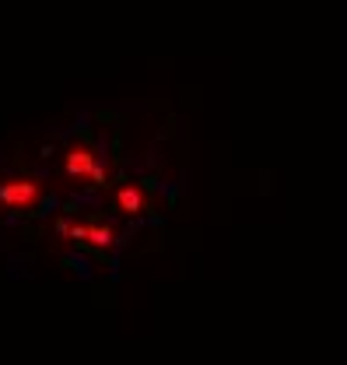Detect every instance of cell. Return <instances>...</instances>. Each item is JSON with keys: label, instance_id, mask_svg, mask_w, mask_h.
I'll return each instance as SVG.
<instances>
[{"label": "cell", "instance_id": "cell-1", "mask_svg": "<svg viewBox=\"0 0 347 365\" xmlns=\"http://www.w3.org/2000/svg\"><path fill=\"white\" fill-rule=\"evenodd\" d=\"M46 200V186L36 176H4L0 180V211L11 218H29Z\"/></svg>", "mask_w": 347, "mask_h": 365}, {"label": "cell", "instance_id": "cell-2", "mask_svg": "<svg viewBox=\"0 0 347 365\" xmlns=\"http://www.w3.org/2000/svg\"><path fill=\"white\" fill-rule=\"evenodd\" d=\"M63 173H67V180H74V182L95 180V186H105V169L98 165V158H95V151H91L88 144L67 148V155H63Z\"/></svg>", "mask_w": 347, "mask_h": 365}, {"label": "cell", "instance_id": "cell-3", "mask_svg": "<svg viewBox=\"0 0 347 365\" xmlns=\"http://www.w3.org/2000/svg\"><path fill=\"white\" fill-rule=\"evenodd\" d=\"M116 207H120V215H140L144 207H147V197H144V190L140 186H133V182H123L120 190H116Z\"/></svg>", "mask_w": 347, "mask_h": 365}, {"label": "cell", "instance_id": "cell-4", "mask_svg": "<svg viewBox=\"0 0 347 365\" xmlns=\"http://www.w3.org/2000/svg\"><path fill=\"white\" fill-rule=\"evenodd\" d=\"M116 242V232L105 225V222H85V235H81V246H91L95 253H105L109 246Z\"/></svg>", "mask_w": 347, "mask_h": 365}]
</instances>
